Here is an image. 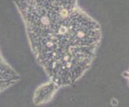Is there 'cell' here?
Returning <instances> with one entry per match:
<instances>
[{
  "label": "cell",
  "mask_w": 129,
  "mask_h": 107,
  "mask_svg": "<svg viewBox=\"0 0 129 107\" xmlns=\"http://www.w3.org/2000/svg\"><path fill=\"white\" fill-rule=\"evenodd\" d=\"M19 78V74L6 61L0 50V93L17 83Z\"/></svg>",
  "instance_id": "2"
},
{
  "label": "cell",
  "mask_w": 129,
  "mask_h": 107,
  "mask_svg": "<svg viewBox=\"0 0 129 107\" xmlns=\"http://www.w3.org/2000/svg\"><path fill=\"white\" fill-rule=\"evenodd\" d=\"M58 89L59 87L51 82H49V83L46 85H43L35 91L34 96L35 102L36 104H41L43 102H46L50 98H51V97L54 95V93Z\"/></svg>",
  "instance_id": "3"
},
{
  "label": "cell",
  "mask_w": 129,
  "mask_h": 107,
  "mask_svg": "<svg viewBox=\"0 0 129 107\" xmlns=\"http://www.w3.org/2000/svg\"><path fill=\"white\" fill-rule=\"evenodd\" d=\"M33 55L50 82L73 85L90 69L102 41L100 23L79 0H13Z\"/></svg>",
  "instance_id": "1"
}]
</instances>
